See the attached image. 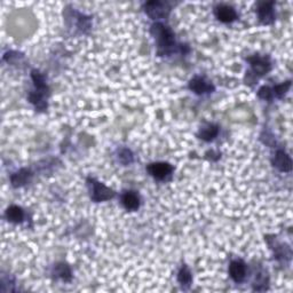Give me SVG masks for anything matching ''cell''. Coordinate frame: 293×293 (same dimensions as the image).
<instances>
[{"label": "cell", "mask_w": 293, "mask_h": 293, "mask_svg": "<svg viewBox=\"0 0 293 293\" xmlns=\"http://www.w3.org/2000/svg\"><path fill=\"white\" fill-rule=\"evenodd\" d=\"M145 10L148 15L152 18V20H159V18H163L167 16L168 7L166 3L160 2V1H149L145 5Z\"/></svg>", "instance_id": "obj_3"}, {"label": "cell", "mask_w": 293, "mask_h": 293, "mask_svg": "<svg viewBox=\"0 0 293 293\" xmlns=\"http://www.w3.org/2000/svg\"><path fill=\"white\" fill-rule=\"evenodd\" d=\"M219 134V127L214 124H207L203 127H200L198 132V137L204 141H212L217 138Z\"/></svg>", "instance_id": "obj_12"}, {"label": "cell", "mask_w": 293, "mask_h": 293, "mask_svg": "<svg viewBox=\"0 0 293 293\" xmlns=\"http://www.w3.org/2000/svg\"><path fill=\"white\" fill-rule=\"evenodd\" d=\"M214 14L219 21L223 22V23H229V22L235 21L237 18L236 10L233 8L232 6L228 5H218L214 9Z\"/></svg>", "instance_id": "obj_7"}, {"label": "cell", "mask_w": 293, "mask_h": 293, "mask_svg": "<svg viewBox=\"0 0 293 293\" xmlns=\"http://www.w3.org/2000/svg\"><path fill=\"white\" fill-rule=\"evenodd\" d=\"M247 61L250 62L252 71L254 72V75L262 76L265 73L268 72L272 68V64H270V61L268 57L266 56H260V55H254V56H251L247 58Z\"/></svg>", "instance_id": "obj_4"}, {"label": "cell", "mask_w": 293, "mask_h": 293, "mask_svg": "<svg viewBox=\"0 0 293 293\" xmlns=\"http://www.w3.org/2000/svg\"><path fill=\"white\" fill-rule=\"evenodd\" d=\"M87 182H89L91 190V197L94 201H104L115 197V192L108 188L107 186H104L103 183L98 182L92 178L87 179Z\"/></svg>", "instance_id": "obj_2"}, {"label": "cell", "mask_w": 293, "mask_h": 293, "mask_svg": "<svg viewBox=\"0 0 293 293\" xmlns=\"http://www.w3.org/2000/svg\"><path fill=\"white\" fill-rule=\"evenodd\" d=\"M229 275L236 283H241L246 277V266L242 260H235L229 266Z\"/></svg>", "instance_id": "obj_8"}, {"label": "cell", "mask_w": 293, "mask_h": 293, "mask_svg": "<svg viewBox=\"0 0 293 293\" xmlns=\"http://www.w3.org/2000/svg\"><path fill=\"white\" fill-rule=\"evenodd\" d=\"M118 159L119 162L124 165H130L133 163L134 156L130 149L124 148V149H120L118 151Z\"/></svg>", "instance_id": "obj_18"}, {"label": "cell", "mask_w": 293, "mask_h": 293, "mask_svg": "<svg viewBox=\"0 0 293 293\" xmlns=\"http://www.w3.org/2000/svg\"><path fill=\"white\" fill-rule=\"evenodd\" d=\"M189 89L192 90L194 93L201 95L206 93H212V92L214 91V86L212 83L207 82L204 77L195 76L192 80H190Z\"/></svg>", "instance_id": "obj_6"}, {"label": "cell", "mask_w": 293, "mask_h": 293, "mask_svg": "<svg viewBox=\"0 0 293 293\" xmlns=\"http://www.w3.org/2000/svg\"><path fill=\"white\" fill-rule=\"evenodd\" d=\"M6 218L8 221L14 222V223L22 222L24 219V212L21 207L16 206V205H12V206L7 208Z\"/></svg>", "instance_id": "obj_14"}, {"label": "cell", "mask_w": 293, "mask_h": 293, "mask_svg": "<svg viewBox=\"0 0 293 293\" xmlns=\"http://www.w3.org/2000/svg\"><path fill=\"white\" fill-rule=\"evenodd\" d=\"M178 281L182 287H189L193 282V276L189 268L187 266H183L178 274Z\"/></svg>", "instance_id": "obj_17"}, {"label": "cell", "mask_w": 293, "mask_h": 293, "mask_svg": "<svg viewBox=\"0 0 293 293\" xmlns=\"http://www.w3.org/2000/svg\"><path fill=\"white\" fill-rule=\"evenodd\" d=\"M151 34L155 37L159 55H168L174 50L175 39L172 30L163 23L157 22L151 27Z\"/></svg>", "instance_id": "obj_1"}, {"label": "cell", "mask_w": 293, "mask_h": 293, "mask_svg": "<svg viewBox=\"0 0 293 293\" xmlns=\"http://www.w3.org/2000/svg\"><path fill=\"white\" fill-rule=\"evenodd\" d=\"M31 77H32V80H34V84L36 86V91L45 92V93H47L49 89H47V85L45 83V77H44L38 70H32Z\"/></svg>", "instance_id": "obj_16"}, {"label": "cell", "mask_w": 293, "mask_h": 293, "mask_svg": "<svg viewBox=\"0 0 293 293\" xmlns=\"http://www.w3.org/2000/svg\"><path fill=\"white\" fill-rule=\"evenodd\" d=\"M290 87H291V82H290V80H289V82H287V83L281 84V85H276V86L274 87V89H272L273 90L274 97L283 98L284 95H285V93H287V92L289 91V89H290Z\"/></svg>", "instance_id": "obj_19"}, {"label": "cell", "mask_w": 293, "mask_h": 293, "mask_svg": "<svg viewBox=\"0 0 293 293\" xmlns=\"http://www.w3.org/2000/svg\"><path fill=\"white\" fill-rule=\"evenodd\" d=\"M273 164L282 172H290L292 168V160L284 150H277L273 159Z\"/></svg>", "instance_id": "obj_9"}, {"label": "cell", "mask_w": 293, "mask_h": 293, "mask_svg": "<svg viewBox=\"0 0 293 293\" xmlns=\"http://www.w3.org/2000/svg\"><path fill=\"white\" fill-rule=\"evenodd\" d=\"M146 170L157 180H164L173 172V166L168 163H152L148 165Z\"/></svg>", "instance_id": "obj_5"}, {"label": "cell", "mask_w": 293, "mask_h": 293, "mask_svg": "<svg viewBox=\"0 0 293 293\" xmlns=\"http://www.w3.org/2000/svg\"><path fill=\"white\" fill-rule=\"evenodd\" d=\"M122 204L128 211H137L140 206V197L134 192H125L122 196Z\"/></svg>", "instance_id": "obj_11"}, {"label": "cell", "mask_w": 293, "mask_h": 293, "mask_svg": "<svg viewBox=\"0 0 293 293\" xmlns=\"http://www.w3.org/2000/svg\"><path fill=\"white\" fill-rule=\"evenodd\" d=\"M30 171L27 170V168H22L16 173H14L12 177H10V181H12V185L14 187H22L24 186L25 183H28L31 178Z\"/></svg>", "instance_id": "obj_13"}, {"label": "cell", "mask_w": 293, "mask_h": 293, "mask_svg": "<svg viewBox=\"0 0 293 293\" xmlns=\"http://www.w3.org/2000/svg\"><path fill=\"white\" fill-rule=\"evenodd\" d=\"M54 274L56 275V277L65 282L71 280V269L67 263H57L54 268Z\"/></svg>", "instance_id": "obj_15"}, {"label": "cell", "mask_w": 293, "mask_h": 293, "mask_svg": "<svg viewBox=\"0 0 293 293\" xmlns=\"http://www.w3.org/2000/svg\"><path fill=\"white\" fill-rule=\"evenodd\" d=\"M274 2H260L258 6V16L259 20L263 24H270L274 22V9H273Z\"/></svg>", "instance_id": "obj_10"}, {"label": "cell", "mask_w": 293, "mask_h": 293, "mask_svg": "<svg viewBox=\"0 0 293 293\" xmlns=\"http://www.w3.org/2000/svg\"><path fill=\"white\" fill-rule=\"evenodd\" d=\"M258 97L260 98H262V100H272V98H274L273 90L270 89V87H268V86H263V87H261V89L259 90Z\"/></svg>", "instance_id": "obj_20"}]
</instances>
